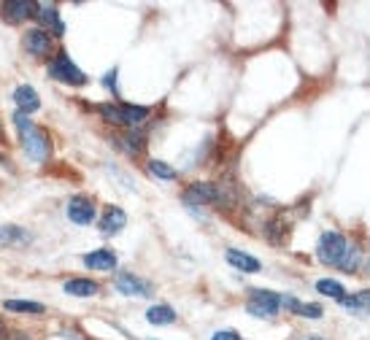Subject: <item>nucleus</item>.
<instances>
[{
  "label": "nucleus",
  "instance_id": "9",
  "mask_svg": "<svg viewBox=\"0 0 370 340\" xmlns=\"http://www.w3.org/2000/svg\"><path fill=\"white\" fill-rule=\"evenodd\" d=\"M22 43H24V52L33 54V57H46V54H52V49H54L52 33H46V30H41V27L27 30Z\"/></svg>",
  "mask_w": 370,
  "mask_h": 340
},
{
  "label": "nucleus",
  "instance_id": "22",
  "mask_svg": "<svg viewBox=\"0 0 370 340\" xmlns=\"http://www.w3.org/2000/svg\"><path fill=\"white\" fill-rule=\"evenodd\" d=\"M124 143V151H130V154H141L146 149V133H141V130H130L127 135L122 138Z\"/></svg>",
  "mask_w": 370,
  "mask_h": 340
},
{
  "label": "nucleus",
  "instance_id": "17",
  "mask_svg": "<svg viewBox=\"0 0 370 340\" xmlns=\"http://www.w3.org/2000/svg\"><path fill=\"white\" fill-rule=\"evenodd\" d=\"M146 321L154 324V327H168V324L176 321V311H173L170 305H151V308L146 311Z\"/></svg>",
  "mask_w": 370,
  "mask_h": 340
},
{
  "label": "nucleus",
  "instance_id": "25",
  "mask_svg": "<svg viewBox=\"0 0 370 340\" xmlns=\"http://www.w3.org/2000/svg\"><path fill=\"white\" fill-rule=\"evenodd\" d=\"M297 313H300L303 319H319V316H322V305H316V302H303Z\"/></svg>",
  "mask_w": 370,
  "mask_h": 340
},
{
  "label": "nucleus",
  "instance_id": "13",
  "mask_svg": "<svg viewBox=\"0 0 370 340\" xmlns=\"http://www.w3.org/2000/svg\"><path fill=\"white\" fill-rule=\"evenodd\" d=\"M227 262L235 267V270H241V273H260L262 270V262L254 260L251 254L246 251H238V249H227Z\"/></svg>",
  "mask_w": 370,
  "mask_h": 340
},
{
  "label": "nucleus",
  "instance_id": "15",
  "mask_svg": "<svg viewBox=\"0 0 370 340\" xmlns=\"http://www.w3.org/2000/svg\"><path fill=\"white\" fill-rule=\"evenodd\" d=\"M65 295H73V297H95L101 292V286L89 279H71L62 283Z\"/></svg>",
  "mask_w": 370,
  "mask_h": 340
},
{
  "label": "nucleus",
  "instance_id": "30",
  "mask_svg": "<svg viewBox=\"0 0 370 340\" xmlns=\"http://www.w3.org/2000/svg\"><path fill=\"white\" fill-rule=\"evenodd\" d=\"M11 340H30V335H24V332H11Z\"/></svg>",
  "mask_w": 370,
  "mask_h": 340
},
{
  "label": "nucleus",
  "instance_id": "18",
  "mask_svg": "<svg viewBox=\"0 0 370 340\" xmlns=\"http://www.w3.org/2000/svg\"><path fill=\"white\" fill-rule=\"evenodd\" d=\"M30 240V232L24 227H17V224H3L0 227V243L3 246H20V243H27Z\"/></svg>",
  "mask_w": 370,
  "mask_h": 340
},
{
  "label": "nucleus",
  "instance_id": "20",
  "mask_svg": "<svg viewBox=\"0 0 370 340\" xmlns=\"http://www.w3.org/2000/svg\"><path fill=\"white\" fill-rule=\"evenodd\" d=\"M360 260H362L360 246H357V243H349V246H346V251H343V257H341V262H338V267H341V270H346V273H354V270L360 267Z\"/></svg>",
  "mask_w": 370,
  "mask_h": 340
},
{
  "label": "nucleus",
  "instance_id": "10",
  "mask_svg": "<svg viewBox=\"0 0 370 340\" xmlns=\"http://www.w3.org/2000/svg\"><path fill=\"white\" fill-rule=\"evenodd\" d=\"M68 219L76 221V224H92L95 221V202L89 200V198H84V195H76V198H71L68 200Z\"/></svg>",
  "mask_w": 370,
  "mask_h": 340
},
{
  "label": "nucleus",
  "instance_id": "3",
  "mask_svg": "<svg viewBox=\"0 0 370 340\" xmlns=\"http://www.w3.org/2000/svg\"><path fill=\"white\" fill-rule=\"evenodd\" d=\"M279 308H281V297H279L276 292H270V289H251V292H249L246 311L251 316H257V319H270V316L279 313Z\"/></svg>",
  "mask_w": 370,
  "mask_h": 340
},
{
  "label": "nucleus",
  "instance_id": "21",
  "mask_svg": "<svg viewBox=\"0 0 370 340\" xmlns=\"http://www.w3.org/2000/svg\"><path fill=\"white\" fill-rule=\"evenodd\" d=\"M3 308L6 311H14V313H33V316H38V313L46 311L41 302H30V300H6Z\"/></svg>",
  "mask_w": 370,
  "mask_h": 340
},
{
  "label": "nucleus",
  "instance_id": "24",
  "mask_svg": "<svg viewBox=\"0 0 370 340\" xmlns=\"http://www.w3.org/2000/svg\"><path fill=\"white\" fill-rule=\"evenodd\" d=\"M149 173L151 176H157V179H165V181H173L179 173H176V168H170L168 162L163 160H151L149 162Z\"/></svg>",
  "mask_w": 370,
  "mask_h": 340
},
{
  "label": "nucleus",
  "instance_id": "29",
  "mask_svg": "<svg viewBox=\"0 0 370 340\" xmlns=\"http://www.w3.org/2000/svg\"><path fill=\"white\" fill-rule=\"evenodd\" d=\"M0 340H11V332L6 330V324H3V321H0Z\"/></svg>",
  "mask_w": 370,
  "mask_h": 340
},
{
  "label": "nucleus",
  "instance_id": "7",
  "mask_svg": "<svg viewBox=\"0 0 370 340\" xmlns=\"http://www.w3.org/2000/svg\"><path fill=\"white\" fill-rule=\"evenodd\" d=\"M114 286L119 289V295H127V297H151L154 295V286L149 281L138 279L135 273H119L114 279Z\"/></svg>",
  "mask_w": 370,
  "mask_h": 340
},
{
  "label": "nucleus",
  "instance_id": "19",
  "mask_svg": "<svg viewBox=\"0 0 370 340\" xmlns=\"http://www.w3.org/2000/svg\"><path fill=\"white\" fill-rule=\"evenodd\" d=\"M316 292H319V295H327V297H332V300H338V302L346 297V289H343V283H341V281H335V279L316 281Z\"/></svg>",
  "mask_w": 370,
  "mask_h": 340
},
{
  "label": "nucleus",
  "instance_id": "2",
  "mask_svg": "<svg viewBox=\"0 0 370 340\" xmlns=\"http://www.w3.org/2000/svg\"><path fill=\"white\" fill-rule=\"evenodd\" d=\"M101 117L108 124H117V127H138L141 121H146L149 117V108L146 105H130V103H103L98 105Z\"/></svg>",
  "mask_w": 370,
  "mask_h": 340
},
{
  "label": "nucleus",
  "instance_id": "12",
  "mask_svg": "<svg viewBox=\"0 0 370 340\" xmlns=\"http://www.w3.org/2000/svg\"><path fill=\"white\" fill-rule=\"evenodd\" d=\"M14 103H17L20 114H24V117L41 108V98H38V92H36L30 84H22V87H17V92H14Z\"/></svg>",
  "mask_w": 370,
  "mask_h": 340
},
{
  "label": "nucleus",
  "instance_id": "8",
  "mask_svg": "<svg viewBox=\"0 0 370 340\" xmlns=\"http://www.w3.org/2000/svg\"><path fill=\"white\" fill-rule=\"evenodd\" d=\"M36 11H38V3H33V0H6L0 6L3 20L11 22V24H20V22L36 17Z\"/></svg>",
  "mask_w": 370,
  "mask_h": 340
},
{
  "label": "nucleus",
  "instance_id": "16",
  "mask_svg": "<svg viewBox=\"0 0 370 340\" xmlns=\"http://www.w3.org/2000/svg\"><path fill=\"white\" fill-rule=\"evenodd\" d=\"M124 224H127L124 211L122 208H117V205H111V208L105 211V216L101 219V230H103V235H117L119 230H124Z\"/></svg>",
  "mask_w": 370,
  "mask_h": 340
},
{
  "label": "nucleus",
  "instance_id": "28",
  "mask_svg": "<svg viewBox=\"0 0 370 340\" xmlns=\"http://www.w3.org/2000/svg\"><path fill=\"white\" fill-rule=\"evenodd\" d=\"M114 79H117V71L105 73V76H103V84H105V87H108V89H114V92H117V81H114Z\"/></svg>",
  "mask_w": 370,
  "mask_h": 340
},
{
  "label": "nucleus",
  "instance_id": "14",
  "mask_svg": "<svg viewBox=\"0 0 370 340\" xmlns=\"http://www.w3.org/2000/svg\"><path fill=\"white\" fill-rule=\"evenodd\" d=\"M82 262L89 270H114V267H117V254H114L111 249H98V251L84 254Z\"/></svg>",
  "mask_w": 370,
  "mask_h": 340
},
{
  "label": "nucleus",
  "instance_id": "11",
  "mask_svg": "<svg viewBox=\"0 0 370 340\" xmlns=\"http://www.w3.org/2000/svg\"><path fill=\"white\" fill-rule=\"evenodd\" d=\"M36 20H38V24H41V30H46V33H54V38H60L62 33H65V24H62L60 14H57V8H54V6H41V3H38Z\"/></svg>",
  "mask_w": 370,
  "mask_h": 340
},
{
  "label": "nucleus",
  "instance_id": "23",
  "mask_svg": "<svg viewBox=\"0 0 370 340\" xmlns=\"http://www.w3.org/2000/svg\"><path fill=\"white\" fill-rule=\"evenodd\" d=\"M265 235L270 243H284V235H287V221H284V216H276V219L270 221Z\"/></svg>",
  "mask_w": 370,
  "mask_h": 340
},
{
  "label": "nucleus",
  "instance_id": "4",
  "mask_svg": "<svg viewBox=\"0 0 370 340\" xmlns=\"http://www.w3.org/2000/svg\"><path fill=\"white\" fill-rule=\"evenodd\" d=\"M346 246H349V240L343 238L341 232H325L319 238V243H316V257H319V262H325V265H335L338 267V262L343 257Z\"/></svg>",
  "mask_w": 370,
  "mask_h": 340
},
{
  "label": "nucleus",
  "instance_id": "32",
  "mask_svg": "<svg viewBox=\"0 0 370 340\" xmlns=\"http://www.w3.org/2000/svg\"><path fill=\"white\" fill-rule=\"evenodd\" d=\"M368 270H370V260H368Z\"/></svg>",
  "mask_w": 370,
  "mask_h": 340
},
{
  "label": "nucleus",
  "instance_id": "6",
  "mask_svg": "<svg viewBox=\"0 0 370 340\" xmlns=\"http://www.w3.org/2000/svg\"><path fill=\"white\" fill-rule=\"evenodd\" d=\"M184 200L189 205H211V202H227L222 186L208 184V181H195L189 184V189L184 192Z\"/></svg>",
  "mask_w": 370,
  "mask_h": 340
},
{
  "label": "nucleus",
  "instance_id": "31",
  "mask_svg": "<svg viewBox=\"0 0 370 340\" xmlns=\"http://www.w3.org/2000/svg\"><path fill=\"white\" fill-rule=\"evenodd\" d=\"M311 340H322V338H311Z\"/></svg>",
  "mask_w": 370,
  "mask_h": 340
},
{
  "label": "nucleus",
  "instance_id": "5",
  "mask_svg": "<svg viewBox=\"0 0 370 340\" xmlns=\"http://www.w3.org/2000/svg\"><path fill=\"white\" fill-rule=\"evenodd\" d=\"M49 76L54 81H62V84H73V87H82L84 81H87V76L73 65V60L65 52H60L54 60L49 62Z\"/></svg>",
  "mask_w": 370,
  "mask_h": 340
},
{
  "label": "nucleus",
  "instance_id": "27",
  "mask_svg": "<svg viewBox=\"0 0 370 340\" xmlns=\"http://www.w3.org/2000/svg\"><path fill=\"white\" fill-rule=\"evenodd\" d=\"M281 305H284L287 311H292V313H297L303 302H297V300H295V297H292V295H284V297H281Z\"/></svg>",
  "mask_w": 370,
  "mask_h": 340
},
{
  "label": "nucleus",
  "instance_id": "1",
  "mask_svg": "<svg viewBox=\"0 0 370 340\" xmlns=\"http://www.w3.org/2000/svg\"><path fill=\"white\" fill-rule=\"evenodd\" d=\"M14 124H17V133H20L22 138V146H24V154L30 157L33 162H46L49 160V154H52V143H49V135L41 133L33 121L27 119L24 114L17 111V117H14Z\"/></svg>",
  "mask_w": 370,
  "mask_h": 340
},
{
  "label": "nucleus",
  "instance_id": "26",
  "mask_svg": "<svg viewBox=\"0 0 370 340\" xmlns=\"http://www.w3.org/2000/svg\"><path fill=\"white\" fill-rule=\"evenodd\" d=\"M211 340H244L238 332H232V330H219V332H214Z\"/></svg>",
  "mask_w": 370,
  "mask_h": 340
}]
</instances>
